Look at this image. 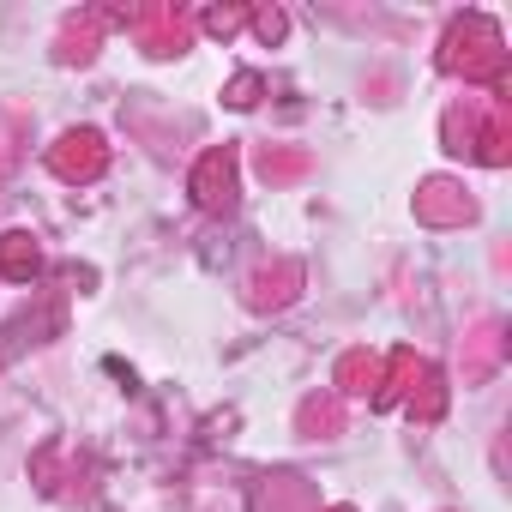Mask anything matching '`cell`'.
<instances>
[{"mask_svg": "<svg viewBox=\"0 0 512 512\" xmlns=\"http://www.w3.org/2000/svg\"><path fill=\"white\" fill-rule=\"evenodd\" d=\"M193 199L205 211H229L235 205V157L229 151H205L193 169Z\"/></svg>", "mask_w": 512, "mask_h": 512, "instance_id": "1", "label": "cell"}, {"mask_svg": "<svg viewBox=\"0 0 512 512\" xmlns=\"http://www.w3.org/2000/svg\"><path fill=\"white\" fill-rule=\"evenodd\" d=\"M55 169H61L67 181L97 175V169H103V139H97V133H67V139L55 145Z\"/></svg>", "mask_w": 512, "mask_h": 512, "instance_id": "2", "label": "cell"}, {"mask_svg": "<svg viewBox=\"0 0 512 512\" xmlns=\"http://www.w3.org/2000/svg\"><path fill=\"white\" fill-rule=\"evenodd\" d=\"M0 272H7V278H31V272H37L31 235H7V241H0Z\"/></svg>", "mask_w": 512, "mask_h": 512, "instance_id": "3", "label": "cell"}, {"mask_svg": "<svg viewBox=\"0 0 512 512\" xmlns=\"http://www.w3.org/2000/svg\"><path fill=\"white\" fill-rule=\"evenodd\" d=\"M362 380L374 386V362H362V356H350V362H344V392H362Z\"/></svg>", "mask_w": 512, "mask_h": 512, "instance_id": "4", "label": "cell"}, {"mask_svg": "<svg viewBox=\"0 0 512 512\" xmlns=\"http://www.w3.org/2000/svg\"><path fill=\"white\" fill-rule=\"evenodd\" d=\"M253 91H260V79H235V97H229V103H241V109H247V103H253Z\"/></svg>", "mask_w": 512, "mask_h": 512, "instance_id": "5", "label": "cell"}]
</instances>
